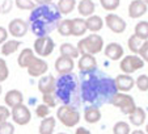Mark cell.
Masks as SVG:
<instances>
[{
	"mask_svg": "<svg viewBox=\"0 0 148 134\" xmlns=\"http://www.w3.org/2000/svg\"><path fill=\"white\" fill-rule=\"evenodd\" d=\"M115 92H118V89L113 78L97 70L83 74L80 83V96L85 103L97 106L110 103Z\"/></svg>",
	"mask_w": 148,
	"mask_h": 134,
	"instance_id": "1",
	"label": "cell"
},
{
	"mask_svg": "<svg viewBox=\"0 0 148 134\" xmlns=\"http://www.w3.org/2000/svg\"><path fill=\"white\" fill-rule=\"evenodd\" d=\"M60 16L62 13L54 3L37 4L29 16V28L37 37L49 36L51 32L56 30V26L62 20Z\"/></svg>",
	"mask_w": 148,
	"mask_h": 134,
	"instance_id": "2",
	"label": "cell"
},
{
	"mask_svg": "<svg viewBox=\"0 0 148 134\" xmlns=\"http://www.w3.org/2000/svg\"><path fill=\"white\" fill-rule=\"evenodd\" d=\"M56 100L62 104H71L77 105L80 103V87L77 84V79L72 73L62 74L56 79L55 91H54Z\"/></svg>",
	"mask_w": 148,
	"mask_h": 134,
	"instance_id": "3",
	"label": "cell"
},
{
	"mask_svg": "<svg viewBox=\"0 0 148 134\" xmlns=\"http://www.w3.org/2000/svg\"><path fill=\"white\" fill-rule=\"evenodd\" d=\"M56 118L62 125H64L66 128H73L80 122V112L77 111L76 105H71V104H62L56 111Z\"/></svg>",
	"mask_w": 148,
	"mask_h": 134,
	"instance_id": "4",
	"label": "cell"
},
{
	"mask_svg": "<svg viewBox=\"0 0 148 134\" xmlns=\"http://www.w3.org/2000/svg\"><path fill=\"white\" fill-rule=\"evenodd\" d=\"M77 50L80 54H96L101 53L103 50V39L101 36H98L97 33H92L89 36H87L85 38L80 39L77 42Z\"/></svg>",
	"mask_w": 148,
	"mask_h": 134,
	"instance_id": "5",
	"label": "cell"
},
{
	"mask_svg": "<svg viewBox=\"0 0 148 134\" xmlns=\"http://www.w3.org/2000/svg\"><path fill=\"white\" fill-rule=\"evenodd\" d=\"M109 104L119 108L123 115H127V116L136 108V104H135V101H134V97H132L131 95H129L127 92H121V91H118V92L114 93V96L112 97V100H110Z\"/></svg>",
	"mask_w": 148,
	"mask_h": 134,
	"instance_id": "6",
	"label": "cell"
},
{
	"mask_svg": "<svg viewBox=\"0 0 148 134\" xmlns=\"http://www.w3.org/2000/svg\"><path fill=\"white\" fill-rule=\"evenodd\" d=\"M54 49H55V42L49 36L38 37V38L34 41V45H33L34 53L38 57H42V58H46V57L51 55Z\"/></svg>",
	"mask_w": 148,
	"mask_h": 134,
	"instance_id": "7",
	"label": "cell"
},
{
	"mask_svg": "<svg viewBox=\"0 0 148 134\" xmlns=\"http://www.w3.org/2000/svg\"><path fill=\"white\" fill-rule=\"evenodd\" d=\"M144 67V61L138 54H130L121 58L119 68L125 74H134L135 71Z\"/></svg>",
	"mask_w": 148,
	"mask_h": 134,
	"instance_id": "8",
	"label": "cell"
},
{
	"mask_svg": "<svg viewBox=\"0 0 148 134\" xmlns=\"http://www.w3.org/2000/svg\"><path fill=\"white\" fill-rule=\"evenodd\" d=\"M11 116L12 120H13L14 124L20 126H25L30 122L32 120V112L25 104H18V105L13 106L11 111Z\"/></svg>",
	"mask_w": 148,
	"mask_h": 134,
	"instance_id": "9",
	"label": "cell"
},
{
	"mask_svg": "<svg viewBox=\"0 0 148 134\" xmlns=\"http://www.w3.org/2000/svg\"><path fill=\"white\" fill-rule=\"evenodd\" d=\"M29 76L32 78H39V76L45 75L49 70V64L45 59H42V57H34L32 62L26 67Z\"/></svg>",
	"mask_w": 148,
	"mask_h": 134,
	"instance_id": "10",
	"label": "cell"
},
{
	"mask_svg": "<svg viewBox=\"0 0 148 134\" xmlns=\"http://www.w3.org/2000/svg\"><path fill=\"white\" fill-rule=\"evenodd\" d=\"M105 25L115 34H122L127 28V24H126L125 20L118 15L113 13V12H110L105 16Z\"/></svg>",
	"mask_w": 148,
	"mask_h": 134,
	"instance_id": "11",
	"label": "cell"
},
{
	"mask_svg": "<svg viewBox=\"0 0 148 134\" xmlns=\"http://www.w3.org/2000/svg\"><path fill=\"white\" fill-rule=\"evenodd\" d=\"M29 30V24L23 19H13L8 24V33L14 38H23Z\"/></svg>",
	"mask_w": 148,
	"mask_h": 134,
	"instance_id": "12",
	"label": "cell"
},
{
	"mask_svg": "<svg viewBox=\"0 0 148 134\" xmlns=\"http://www.w3.org/2000/svg\"><path fill=\"white\" fill-rule=\"evenodd\" d=\"M77 67L81 74L95 71V70H97V59L92 54H80Z\"/></svg>",
	"mask_w": 148,
	"mask_h": 134,
	"instance_id": "13",
	"label": "cell"
},
{
	"mask_svg": "<svg viewBox=\"0 0 148 134\" xmlns=\"http://www.w3.org/2000/svg\"><path fill=\"white\" fill-rule=\"evenodd\" d=\"M114 82L115 86H117V89L121 92H129L135 86V79L131 76V74H119V75L115 76Z\"/></svg>",
	"mask_w": 148,
	"mask_h": 134,
	"instance_id": "14",
	"label": "cell"
},
{
	"mask_svg": "<svg viewBox=\"0 0 148 134\" xmlns=\"http://www.w3.org/2000/svg\"><path fill=\"white\" fill-rule=\"evenodd\" d=\"M147 11H148V4L144 0H132L129 4V8H127L129 17H131V19H139V17L144 16L147 13Z\"/></svg>",
	"mask_w": 148,
	"mask_h": 134,
	"instance_id": "15",
	"label": "cell"
},
{
	"mask_svg": "<svg viewBox=\"0 0 148 134\" xmlns=\"http://www.w3.org/2000/svg\"><path fill=\"white\" fill-rule=\"evenodd\" d=\"M73 68H75V62L72 58L66 55H59L55 61V70L59 75L62 74H68L72 73Z\"/></svg>",
	"mask_w": 148,
	"mask_h": 134,
	"instance_id": "16",
	"label": "cell"
},
{
	"mask_svg": "<svg viewBox=\"0 0 148 134\" xmlns=\"http://www.w3.org/2000/svg\"><path fill=\"white\" fill-rule=\"evenodd\" d=\"M55 83H56V79L53 75L45 74V75L39 76L37 87H38V91L41 93H53L55 91Z\"/></svg>",
	"mask_w": 148,
	"mask_h": 134,
	"instance_id": "17",
	"label": "cell"
},
{
	"mask_svg": "<svg viewBox=\"0 0 148 134\" xmlns=\"http://www.w3.org/2000/svg\"><path fill=\"white\" fill-rule=\"evenodd\" d=\"M105 51V57H108L112 61H119L123 55H125V50H123L122 45L118 42H110L105 46L103 49Z\"/></svg>",
	"mask_w": 148,
	"mask_h": 134,
	"instance_id": "18",
	"label": "cell"
},
{
	"mask_svg": "<svg viewBox=\"0 0 148 134\" xmlns=\"http://www.w3.org/2000/svg\"><path fill=\"white\" fill-rule=\"evenodd\" d=\"M4 103L8 108H13V106L18 105V104H23L24 103V95L21 91L18 89H11L8 92L5 93L4 96Z\"/></svg>",
	"mask_w": 148,
	"mask_h": 134,
	"instance_id": "19",
	"label": "cell"
},
{
	"mask_svg": "<svg viewBox=\"0 0 148 134\" xmlns=\"http://www.w3.org/2000/svg\"><path fill=\"white\" fill-rule=\"evenodd\" d=\"M101 117H102V115H101V111L97 105H92L90 104L84 111V120L88 124H97L101 120Z\"/></svg>",
	"mask_w": 148,
	"mask_h": 134,
	"instance_id": "20",
	"label": "cell"
},
{
	"mask_svg": "<svg viewBox=\"0 0 148 134\" xmlns=\"http://www.w3.org/2000/svg\"><path fill=\"white\" fill-rule=\"evenodd\" d=\"M129 121L136 128H140L145 122V111L142 106H136L129 115Z\"/></svg>",
	"mask_w": 148,
	"mask_h": 134,
	"instance_id": "21",
	"label": "cell"
},
{
	"mask_svg": "<svg viewBox=\"0 0 148 134\" xmlns=\"http://www.w3.org/2000/svg\"><path fill=\"white\" fill-rule=\"evenodd\" d=\"M20 46H21V41H18V39H7V41L1 45V49H0L1 55L3 57L12 55V54H14L18 50Z\"/></svg>",
	"mask_w": 148,
	"mask_h": 134,
	"instance_id": "22",
	"label": "cell"
},
{
	"mask_svg": "<svg viewBox=\"0 0 148 134\" xmlns=\"http://www.w3.org/2000/svg\"><path fill=\"white\" fill-rule=\"evenodd\" d=\"M85 24H87V28L88 30H90L92 33H97V32H100L101 29H102L103 26V20L101 19L100 16H97V15H90V16H88L87 19H85Z\"/></svg>",
	"mask_w": 148,
	"mask_h": 134,
	"instance_id": "23",
	"label": "cell"
},
{
	"mask_svg": "<svg viewBox=\"0 0 148 134\" xmlns=\"http://www.w3.org/2000/svg\"><path fill=\"white\" fill-rule=\"evenodd\" d=\"M76 7H77L79 13H80L83 17L90 16V15H93L96 11V4H95V1H92V0H80Z\"/></svg>",
	"mask_w": 148,
	"mask_h": 134,
	"instance_id": "24",
	"label": "cell"
},
{
	"mask_svg": "<svg viewBox=\"0 0 148 134\" xmlns=\"http://www.w3.org/2000/svg\"><path fill=\"white\" fill-rule=\"evenodd\" d=\"M34 50L30 48H26V49H23L21 50V53L18 54V57H17V64H18L20 67H23V68H26L28 67V64L32 62V59L34 58Z\"/></svg>",
	"mask_w": 148,
	"mask_h": 134,
	"instance_id": "25",
	"label": "cell"
},
{
	"mask_svg": "<svg viewBox=\"0 0 148 134\" xmlns=\"http://www.w3.org/2000/svg\"><path fill=\"white\" fill-rule=\"evenodd\" d=\"M56 126V120L55 117H51V116H47V117L42 118V122L39 124L38 131L41 134H50L54 131Z\"/></svg>",
	"mask_w": 148,
	"mask_h": 134,
	"instance_id": "26",
	"label": "cell"
},
{
	"mask_svg": "<svg viewBox=\"0 0 148 134\" xmlns=\"http://www.w3.org/2000/svg\"><path fill=\"white\" fill-rule=\"evenodd\" d=\"M88 28L85 24V20L81 17H76L72 19V36L75 37H81L87 33Z\"/></svg>",
	"mask_w": 148,
	"mask_h": 134,
	"instance_id": "27",
	"label": "cell"
},
{
	"mask_svg": "<svg viewBox=\"0 0 148 134\" xmlns=\"http://www.w3.org/2000/svg\"><path fill=\"white\" fill-rule=\"evenodd\" d=\"M59 53L60 55H66V57H70L72 59H76L80 57V53H79L77 48L73 46L72 44H68V42H64V44L60 45V48H59Z\"/></svg>",
	"mask_w": 148,
	"mask_h": 134,
	"instance_id": "28",
	"label": "cell"
},
{
	"mask_svg": "<svg viewBox=\"0 0 148 134\" xmlns=\"http://www.w3.org/2000/svg\"><path fill=\"white\" fill-rule=\"evenodd\" d=\"M56 30L60 36H72V20L71 19H64V20H60L56 26Z\"/></svg>",
	"mask_w": 148,
	"mask_h": 134,
	"instance_id": "29",
	"label": "cell"
},
{
	"mask_svg": "<svg viewBox=\"0 0 148 134\" xmlns=\"http://www.w3.org/2000/svg\"><path fill=\"white\" fill-rule=\"evenodd\" d=\"M76 6H77L76 0H58V4H56L62 15H70L76 8Z\"/></svg>",
	"mask_w": 148,
	"mask_h": 134,
	"instance_id": "30",
	"label": "cell"
},
{
	"mask_svg": "<svg viewBox=\"0 0 148 134\" xmlns=\"http://www.w3.org/2000/svg\"><path fill=\"white\" fill-rule=\"evenodd\" d=\"M134 34L136 37H139L142 41H147L148 39V21H139L135 25Z\"/></svg>",
	"mask_w": 148,
	"mask_h": 134,
	"instance_id": "31",
	"label": "cell"
},
{
	"mask_svg": "<svg viewBox=\"0 0 148 134\" xmlns=\"http://www.w3.org/2000/svg\"><path fill=\"white\" fill-rule=\"evenodd\" d=\"M142 44H143V41L139 38V37L135 36V34L130 36L129 39H127V48L130 49V51H131L132 54H138V51H139Z\"/></svg>",
	"mask_w": 148,
	"mask_h": 134,
	"instance_id": "32",
	"label": "cell"
},
{
	"mask_svg": "<svg viewBox=\"0 0 148 134\" xmlns=\"http://www.w3.org/2000/svg\"><path fill=\"white\" fill-rule=\"evenodd\" d=\"M113 133H115V134H129V133H131L130 124H127L126 121H118V122L113 126Z\"/></svg>",
	"mask_w": 148,
	"mask_h": 134,
	"instance_id": "33",
	"label": "cell"
},
{
	"mask_svg": "<svg viewBox=\"0 0 148 134\" xmlns=\"http://www.w3.org/2000/svg\"><path fill=\"white\" fill-rule=\"evenodd\" d=\"M14 4L17 8L23 9V11H32L37 7L34 0H14Z\"/></svg>",
	"mask_w": 148,
	"mask_h": 134,
	"instance_id": "34",
	"label": "cell"
},
{
	"mask_svg": "<svg viewBox=\"0 0 148 134\" xmlns=\"http://www.w3.org/2000/svg\"><path fill=\"white\" fill-rule=\"evenodd\" d=\"M100 4L105 11L108 12H113L119 7L121 0H100Z\"/></svg>",
	"mask_w": 148,
	"mask_h": 134,
	"instance_id": "35",
	"label": "cell"
},
{
	"mask_svg": "<svg viewBox=\"0 0 148 134\" xmlns=\"http://www.w3.org/2000/svg\"><path fill=\"white\" fill-rule=\"evenodd\" d=\"M135 86H136V88L139 89V91L147 92L148 91V75H145V74L139 75L136 78V80H135Z\"/></svg>",
	"mask_w": 148,
	"mask_h": 134,
	"instance_id": "36",
	"label": "cell"
},
{
	"mask_svg": "<svg viewBox=\"0 0 148 134\" xmlns=\"http://www.w3.org/2000/svg\"><path fill=\"white\" fill-rule=\"evenodd\" d=\"M42 103H45L49 108H55L56 104H58V100H56L55 95L53 93H42Z\"/></svg>",
	"mask_w": 148,
	"mask_h": 134,
	"instance_id": "37",
	"label": "cell"
},
{
	"mask_svg": "<svg viewBox=\"0 0 148 134\" xmlns=\"http://www.w3.org/2000/svg\"><path fill=\"white\" fill-rule=\"evenodd\" d=\"M9 76V70L8 64H7L5 59L0 58V83H3L4 80H7Z\"/></svg>",
	"mask_w": 148,
	"mask_h": 134,
	"instance_id": "38",
	"label": "cell"
},
{
	"mask_svg": "<svg viewBox=\"0 0 148 134\" xmlns=\"http://www.w3.org/2000/svg\"><path fill=\"white\" fill-rule=\"evenodd\" d=\"M36 115H37V117H39V118L47 117V116L50 115V108H49L45 103L39 104V105H37V108H36Z\"/></svg>",
	"mask_w": 148,
	"mask_h": 134,
	"instance_id": "39",
	"label": "cell"
},
{
	"mask_svg": "<svg viewBox=\"0 0 148 134\" xmlns=\"http://www.w3.org/2000/svg\"><path fill=\"white\" fill-rule=\"evenodd\" d=\"M14 133V125L12 122L4 121L0 124V134H13Z\"/></svg>",
	"mask_w": 148,
	"mask_h": 134,
	"instance_id": "40",
	"label": "cell"
},
{
	"mask_svg": "<svg viewBox=\"0 0 148 134\" xmlns=\"http://www.w3.org/2000/svg\"><path fill=\"white\" fill-rule=\"evenodd\" d=\"M138 55L144 62H148V39L147 41H143L142 46H140L139 51H138Z\"/></svg>",
	"mask_w": 148,
	"mask_h": 134,
	"instance_id": "41",
	"label": "cell"
},
{
	"mask_svg": "<svg viewBox=\"0 0 148 134\" xmlns=\"http://www.w3.org/2000/svg\"><path fill=\"white\" fill-rule=\"evenodd\" d=\"M11 117V111L7 105H0V124L8 121Z\"/></svg>",
	"mask_w": 148,
	"mask_h": 134,
	"instance_id": "42",
	"label": "cell"
},
{
	"mask_svg": "<svg viewBox=\"0 0 148 134\" xmlns=\"http://www.w3.org/2000/svg\"><path fill=\"white\" fill-rule=\"evenodd\" d=\"M12 6H13L12 0H4V3L1 4V13H8L9 11H12Z\"/></svg>",
	"mask_w": 148,
	"mask_h": 134,
	"instance_id": "43",
	"label": "cell"
},
{
	"mask_svg": "<svg viewBox=\"0 0 148 134\" xmlns=\"http://www.w3.org/2000/svg\"><path fill=\"white\" fill-rule=\"evenodd\" d=\"M8 29L3 28V26H0V45H3L4 42L8 39Z\"/></svg>",
	"mask_w": 148,
	"mask_h": 134,
	"instance_id": "44",
	"label": "cell"
},
{
	"mask_svg": "<svg viewBox=\"0 0 148 134\" xmlns=\"http://www.w3.org/2000/svg\"><path fill=\"white\" fill-rule=\"evenodd\" d=\"M75 133L76 134H89V130H88V129H85L84 126H79V128L76 129Z\"/></svg>",
	"mask_w": 148,
	"mask_h": 134,
	"instance_id": "45",
	"label": "cell"
},
{
	"mask_svg": "<svg viewBox=\"0 0 148 134\" xmlns=\"http://www.w3.org/2000/svg\"><path fill=\"white\" fill-rule=\"evenodd\" d=\"M36 4H49V3H53L54 0H34Z\"/></svg>",
	"mask_w": 148,
	"mask_h": 134,
	"instance_id": "46",
	"label": "cell"
},
{
	"mask_svg": "<svg viewBox=\"0 0 148 134\" xmlns=\"http://www.w3.org/2000/svg\"><path fill=\"white\" fill-rule=\"evenodd\" d=\"M1 92H3V87H1V83H0V95H1Z\"/></svg>",
	"mask_w": 148,
	"mask_h": 134,
	"instance_id": "47",
	"label": "cell"
},
{
	"mask_svg": "<svg viewBox=\"0 0 148 134\" xmlns=\"http://www.w3.org/2000/svg\"><path fill=\"white\" fill-rule=\"evenodd\" d=\"M145 131L148 133V124H147V126H145Z\"/></svg>",
	"mask_w": 148,
	"mask_h": 134,
	"instance_id": "48",
	"label": "cell"
},
{
	"mask_svg": "<svg viewBox=\"0 0 148 134\" xmlns=\"http://www.w3.org/2000/svg\"><path fill=\"white\" fill-rule=\"evenodd\" d=\"M0 13H1V4H0Z\"/></svg>",
	"mask_w": 148,
	"mask_h": 134,
	"instance_id": "49",
	"label": "cell"
},
{
	"mask_svg": "<svg viewBox=\"0 0 148 134\" xmlns=\"http://www.w3.org/2000/svg\"><path fill=\"white\" fill-rule=\"evenodd\" d=\"M144 1H145V3H147V4H148V0H144Z\"/></svg>",
	"mask_w": 148,
	"mask_h": 134,
	"instance_id": "50",
	"label": "cell"
}]
</instances>
